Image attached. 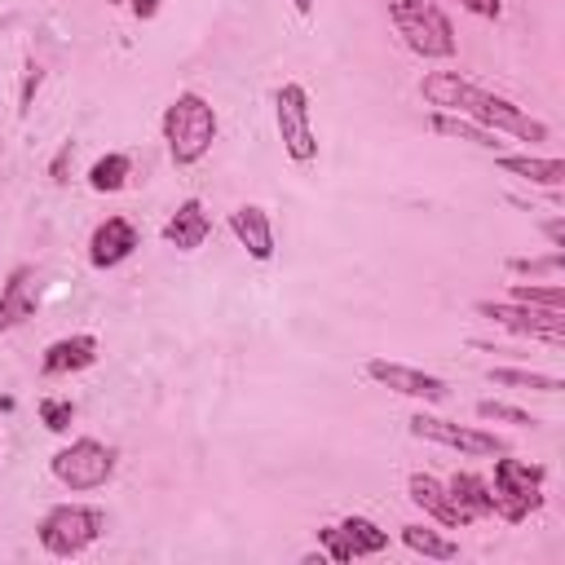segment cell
Returning <instances> with one entry per match:
<instances>
[{
  "instance_id": "cell-1",
  "label": "cell",
  "mask_w": 565,
  "mask_h": 565,
  "mask_svg": "<svg viewBox=\"0 0 565 565\" xmlns=\"http://www.w3.org/2000/svg\"><path fill=\"white\" fill-rule=\"evenodd\" d=\"M419 97L433 106V110H455V115H468L472 124L499 132V137H516V141H552V128L543 119H534L525 106H516L512 97L503 93H490L481 84H472L468 75L459 71H428L419 79Z\"/></svg>"
},
{
  "instance_id": "cell-2",
  "label": "cell",
  "mask_w": 565,
  "mask_h": 565,
  "mask_svg": "<svg viewBox=\"0 0 565 565\" xmlns=\"http://www.w3.org/2000/svg\"><path fill=\"white\" fill-rule=\"evenodd\" d=\"M216 132H221L216 106H212L203 93H194V88H181V93L163 106V115H159V137H163L168 159H172L177 168H194L199 159H207Z\"/></svg>"
},
{
  "instance_id": "cell-3",
  "label": "cell",
  "mask_w": 565,
  "mask_h": 565,
  "mask_svg": "<svg viewBox=\"0 0 565 565\" xmlns=\"http://www.w3.org/2000/svg\"><path fill=\"white\" fill-rule=\"evenodd\" d=\"M388 22H393L397 40L424 62H450L459 49L455 22L433 0H388Z\"/></svg>"
},
{
  "instance_id": "cell-4",
  "label": "cell",
  "mask_w": 565,
  "mask_h": 565,
  "mask_svg": "<svg viewBox=\"0 0 565 565\" xmlns=\"http://www.w3.org/2000/svg\"><path fill=\"white\" fill-rule=\"evenodd\" d=\"M102 534H106V512L97 503H53L35 525V539L53 561L84 556Z\"/></svg>"
},
{
  "instance_id": "cell-5",
  "label": "cell",
  "mask_w": 565,
  "mask_h": 565,
  "mask_svg": "<svg viewBox=\"0 0 565 565\" xmlns=\"http://www.w3.org/2000/svg\"><path fill=\"white\" fill-rule=\"evenodd\" d=\"M115 468H119V450L110 441H97V437H71L66 446H57L49 455L53 481L71 494H93V490L110 486Z\"/></svg>"
},
{
  "instance_id": "cell-6",
  "label": "cell",
  "mask_w": 565,
  "mask_h": 565,
  "mask_svg": "<svg viewBox=\"0 0 565 565\" xmlns=\"http://www.w3.org/2000/svg\"><path fill=\"white\" fill-rule=\"evenodd\" d=\"M543 486H547V468L530 463V459H512V450L494 455V516L508 525H521L530 512L543 508Z\"/></svg>"
},
{
  "instance_id": "cell-7",
  "label": "cell",
  "mask_w": 565,
  "mask_h": 565,
  "mask_svg": "<svg viewBox=\"0 0 565 565\" xmlns=\"http://www.w3.org/2000/svg\"><path fill=\"white\" fill-rule=\"evenodd\" d=\"M274 128H278V141H282V154L291 163H313L318 159V132H313V102H309V88L287 79L274 88Z\"/></svg>"
},
{
  "instance_id": "cell-8",
  "label": "cell",
  "mask_w": 565,
  "mask_h": 565,
  "mask_svg": "<svg viewBox=\"0 0 565 565\" xmlns=\"http://www.w3.org/2000/svg\"><path fill=\"white\" fill-rule=\"evenodd\" d=\"M411 437L419 441H433V446H446V450H459L468 459H494L508 450V437L481 428V424H459V419H446V415H428V411H415L411 415Z\"/></svg>"
},
{
  "instance_id": "cell-9",
  "label": "cell",
  "mask_w": 565,
  "mask_h": 565,
  "mask_svg": "<svg viewBox=\"0 0 565 565\" xmlns=\"http://www.w3.org/2000/svg\"><path fill=\"white\" fill-rule=\"evenodd\" d=\"M477 313L512 335H530L552 349L565 344V309H539V305H521V300H477Z\"/></svg>"
},
{
  "instance_id": "cell-10",
  "label": "cell",
  "mask_w": 565,
  "mask_h": 565,
  "mask_svg": "<svg viewBox=\"0 0 565 565\" xmlns=\"http://www.w3.org/2000/svg\"><path fill=\"white\" fill-rule=\"evenodd\" d=\"M318 552L327 561H335V565H349V561H362V556H380V552H388V530H380L362 512H349L335 525H318Z\"/></svg>"
},
{
  "instance_id": "cell-11",
  "label": "cell",
  "mask_w": 565,
  "mask_h": 565,
  "mask_svg": "<svg viewBox=\"0 0 565 565\" xmlns=\"http://www.w3.org/2000/svg\"><path fill=\"white\" fill-rule=\"evenodd\" d=\"M366 380L397 393V397H411L419 406H441L450 397V384L424 366H406V362H393V358H366Z\"/></svg>"
},
{
  "instance_id": "cell-12",
  "label": "cell",
  "mask_w": 565,
  "mask_h": 565,
  "mask_svg": "<svg viewBox=\"0 0 565 565\" xmlns=\"http://www.w3.org/2000/svg\"><path fill=\"white\" fill-rule=\"evenodd\" d=\"M141 247V230L128 216H106L88 234V265L93 269H119Z\"/></svg>"
},
{
  "instance_id": "cell-13",
  "label": "cell",
  "mask_w": 565,
  "mask_h": 565,
  "mask_svg": "<svg viewBox=\"0 0 565 565\" xmlns=\"http://www.w3.org/2000/svg\"><path fill=\"white\" fill-rule=\"evenodd\" d=\"M97 358H102V353H97V335H88V331L57 335V340H49L44 353H40V375H49V380H57V375H79V371H88Z\"/></svg>"
},
{
  "instance_id": "cell-14",
  "label": "cell",
  "mask_w": 565,
  "mask_h": 565,
  "mask_svg": "<svg viewBox=\"0 0 565 565\" xmlns=\"http://www.w3.org/2000/svg\"><path fill=\"white\" fill-rule=\"evenodd\" d=\"M406 499H411L428 521H437L441 530H463V525H468V516L455 508L446 481H437L433 472H411V477H406Z\"/></svg>"
},
{
  "instance_id": "cell-15",
  "label": "cell",
  "mask_w": 565,
  "mask_h": 565,
  "mask_svg": "<svg viewBox=\"0 0 565 565\" xmlns=\"http://www.w3.org/2000/svg\"><path fill=\"white\" fill-rule=\"evenodd\" d=\"M40 309V291H35V265H13L0 282V331H13L22 322H31Z\"/></svg>"
},
{
  "instance_id": "cell-16",
  "label": "cell",
  "mask_w": 565,
  "mask_h": 565,
  "mask_svg": "<svg viewBox=\"0 0 565 565\" xmlns=\"http://www.w3.org/2000/svg\"><path fill=\"white\" fill-rule=\"evenodd\" d=\"M230 234L238 238V247L252 256V260H260V265H269L274 260V221H269V212L260 207V203H238L234 212H230Z\"/></svg>"
},
{
  "instance_id": "cell-17",
  "label": "cell",
  "mask_w": 565,
  "mask_h": 565,
  "mask_svg": "<svg viewBox=\"0 0 565 565\" xmlns=\"http://www.w3.org/2000/svg\"><path fill=\"white\" fill-rule=\"evenodd\" d=\"M207 234H212V216H207L203 199H181L177 212H172V216L163 221V230H159V238H163L168 247H177V252H199V247L207 243Z\"/></svg>"
},
{
  "instance_id": "cell-18",
  "label": "cell",
  "mask_w": 565,
  "mask_h": 565,
  "mask_svg": "<svg viewBox=\"0 0 565 565\" xmlns=\"http://www.w3.org/2000/svg\"><path fill=\"white\" fill-rule=\"evenodd\" d=\"M494 163L508 177H521L530 185H547V190H561L565 185V163L556 154H508V150H499Z\"/></svg>"
},
{
  "instance_id": "cell-19",
  "label": "cell",
  "mask_w": 565,
  "mask_h": 565,
  "mask_svg": "<svg viewBox=\"0 0 565 565\" xmlns=\"http://www.w3.org/2000/svg\"><path fill=\"white\" fill-rule=\"evenodd\" d=\"M446 490H450L455 508L468 516V525L494 516V490H490V481H486L481 472H455V477L446 481Z\"/></svg>"
},
{
  "instance_id": "cell-20",
  "label": "cell",
  "mask_w": 565,
  "mask_h": 565,
  "mask_svg": "<svg viewBox=\"0 0 565 565\" xmlns=\"http://www.w3.org/2000/svg\"><path fill=\"white\" fill-rule=\"evenodd\" d=\"M428 128L437 132V137H450V141H468V146H481V150H494L499 154V132H490V128H481V124H472L468 115H455V110H433L428 115Z\"/></svg>"
},
{
  "instance_id": "cell-21",
  "label": "cell",
  "mask_w": 565,
  "mask_h": 565,
  "mask_svg": "<svg viewBox=\"0 0 565 565\" xmlns=\"http://www.w3.org/2000/svg\"><path fill=\"white\" fill-rule=\"evenodd\" d=\"M397 539H402L406 552H415V556H424V561H455V556H459V543H455L446 530H433V525H424V521L402 525Z\"/></svg>"
},
{
  "instance_id": "cell-22",
  "label": "cell",
  "mask_w": 565,
  "mask_h": 565,
  "mask_svg": "<svg viewBox=\"0 0 565 565\" xmlns=\"http://www.w3.org/2000/svg\"><path fill=\"white\" fill-rule=\"evenodd\" d=\"M128 177H132V159H128L124 150H106V154L93 159V168H88V190H93V194H119V190L128 185Z\"/></svg>"
},
{
  "instance_id": "cell-23",
  "label": "cell",
  "mask_w": 565,
  "mask_h": 565,
  "mask_svg": "<svg viewBox=\"0 0 565 565\" xmlns=\"http://www.w3.org/2000/svg\"><path fill=\"white\" fill-rule=\"evenodd\" d=\"M490 384L499 388H530V393H547L556 397L561 393V375H547V371H525V366H490L486 371Z\"/></svg>"
},
{
  "instance_id": "cell-24",
  "label": "cell",
  "mask_w": 565,
  "mask_h": 565,
  "mask_svg": "<svg viewBox=\"0 0 565 565\" xmlns=\"http://www.w3.org/2000/svg\"><path fill=\"white\" fill-rule=\"evenodd\" d=\"M508 274H516V278H561L565 274V252L552 247L547 256H512Z\"/></svg>"
},
{
  "instance_id": "cell-25",
  "label": "cell",
  "mask_w": 565,
  "mask_h": 565,
  "mask_svg": "<svg viewBox=\"0 0 565 565\" xmlns=\"http://www.w3.org/2000/svg\"><path fill=\"white\" fill-rule=\"evenodd\" d=\"M508 300L521 305H539V309H565V287L561 282H512Z\"/></svg>"
},
{
  "instance_id": "cell-26",
  "label": "cell",
  "mask_w": 565,
  "mask_h": 565,
  "mask_svg": "<svg viewBox=\"0 0 565 565\" xmlns=\"http://www.w3.org/2000/svg\"><path fill=\"white\" fill-rule=\"evenodd\" d=\"M477 419H490V424H512V428H534L539 415L512 406V402H494V397H481L477 402Z\"/></svg>"
},
{
  "instance_id": "cell-27",
  "label": "cell",
  "mask_w": 565,
  "mask_h": 565,
  "mask_svg": "<svg viewBox=\"0 0 565 565\" xmlns=\"http://www.w3.org/2000/svg\"><path fill=\"white\" fill-rule=\"evenodd\" d=\"M35 411H40V424H44L49 433H57V437H66L71 424H75V402H71V397H40Z\"/></svg>"
},
{
  "instance_id": "cell-28",
  "label": "cell",
  "mask_w": 565,
  "mask_h": 565,
  "mask_svg": "<svg viewBox=\"0 0 565 565\" xmlns=\"http://www.w3.org/2000/svg\"><path fill=\"white\" fill-rule=\"evenodd\" d=\"M40 84H44V66H40L35 57H26V62H22V88H18V119L31 115V102H35V93H40Z\"/></svg>"
},
{
  "instance_id": "cell-29",
  "label": "cell",
  "mask_w": 565,
  "mask_h": 565,
  "mask_svg": "<svg viewBox=\"0 0 565 565\" xmlns=\"http://www.w3.org/2000/svg\"><path fill=\"white\" fill-rule=\"evenodd\" d=\"M71 163H75V141L66 137V141L57 146V154L49 159V181H53V185H66V181H71Z\"/></svg>"
},
{
  "instance_id": "cell-30",
  "label": "cell",
  "mask_w": 565,
  "mask_h": 565,
  "mask_svg": "<svg viewBox=\"0 0 565 565\" xmlns=\"http://www.w3.org/2000/svg\"><path fill=\"white\" fill-rule=\"evenodd\" d=\"M459 9H468L472 18H486V22H494V18L503 13V0H459Z\"/></svg>"
},
{
  "instance_id": "cell-31",
  "label": "cell",
  "mask_w": 565,
  "mask_h": 565,
  "mask_svg": "<svg viewBox=\"0 0 565 565\" xmlns=\"http://www.w3.org/2000/svg\"><path fill=\"white\" fill-rule=\"evenodd\" d=\"M539 230H543V238H547L552 247H561V252H565V221H561V216H547Z\"/></svg>"
},
{
  "instance_id": "cell-32",
  "label": "cell",
  "mask_w": 565,
  "mask_h": 565,
  "mask_svg": "<svg viewBox=\"0 0 565 565\" xmlns=\"http://www.w3.org/2000/svg\"><path fill=\"white\" fill-rule=\"evenodd\" d=\"M159 4H163V0H128V9H132L137 22H150V18L159 13Z\"/></svg>"
},
{
  "instance_id": "cell-33",
  "label": "cell",
  "mask_w": 565,
  "mask_h": 565,
  "mask_svg": "<svg viewBox=\"0 0 565 565\" xmlns=\"http://www.w3.org/2000/svg\"><path fill=\"white\" fill-rule=\"evenodd\" d=\"M291 9H296V18H313V0H291Z\"/></svg>"
},
{
  "instance_id": "cell-34",
  "label": "cell",
  "mask_w": 565,
  "mask_h": 565,
  "mask_svg": "<svg viewBox=\"0 0 565 565\" xmlns=\"http://www.w3.org/2000/svg\"><path fill=\"white\" fill-rule=\"evenodd\" d=\"M106 4H128V0H106Z\"/></svg>"
}]
</instances>
